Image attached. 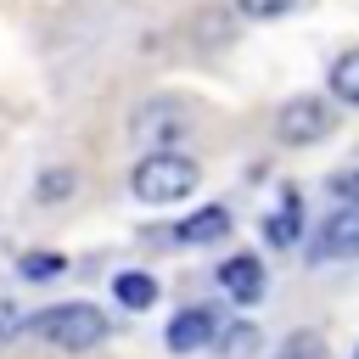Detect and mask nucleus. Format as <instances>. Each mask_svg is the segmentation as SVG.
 Instances as JSON below:
<instances>
[{
  "instance_id": "nucleus-1",
  "label": "nucleus",
  "mask_w": 359,
  "mask_h": 359,
  "mask_svg": "<svg viewBox=\"0 0 359 359\" xmlns=\"http://www.w3.org/2000/svg\"><path fill=\"white\" fill-rule=\"evenodd\" d=\"M34 337H45L50 348H67V353H90L107 342V314L95 303H56V309H39L28 320Z\"/></svg>"
},
{
  "instance_id": "nucleus-2",
  "label": "nucleus",
  "mask_w": 359,
  "mask_h": 359,
  "mask_svg": "<svg viewBox=\"0 0 359 359\" xmlns=\"http://www.w3.org/2000/svg\"><path fill=\"white\" fill-rule=\"evenodd\" d=\"M196 180H202V168L191 163V157H180V151H151V157H140L135 163V196L140 202H180V196H191L196 191Z\"/></svg>"
},
{
  "instance_id": "nucleus-3",
  "label": "nucleus",
  "mask_w": 359,
  "mask_h": 359,
  "mask_svg": "<svg viewBox=\"0 0 359 359\" xmlns=\"http://www.w3.org/2000/svg\"><path fill=\"white\" fill-rule=\"evenodd\" d=\"M275 135H280L286 146H314V140H325V135H331V107H325L320 95H297V101H286V107H280Z\"/></svg>"
},
{
  "instance_id": "nucleus-4",
  "label": "nucleus",
  "mask_w": 359,
  "mask_h": 359,
  "mask_svg": "<svg viewBox=\"0 0 359 359\" xmlns=\"http://www.w3.org/2000/svg\"><path fill=\"white\" fill-rule=\"evenodd\" d=\"M213 337H219V309H208V303L168 320V348H174V353H196V348H208Z\"/></svg>"
},
{
  "instance_id": "nucleus-5",
  "label": "nucleus",
  "mask_w": 359,
  "mask_h": 359,
  "mask_svg": "<svg viewBox=\"0 0 359 359\" xmlns=\"http://www.w3.org/2000/svg\"><path fill=\"white\" fill-rule=\"evenodd\" d=\"M314 258H359V208H337V213L320 224Z\"/></svg>"
},
{
  "instance_id": "nucleus-6",
  "label": "nucleus",
  "mask_w": 359,
  "mask_h": 359,
  "mask_svg": "<svg viewBox=\"0 0 359 359\" xmlns=\"http://www.w3.org/2000/svg\"><path fill=\"white\" fill-rule=\"evenodd\" d=\"M168 236H174L180 247H213V241H224V236H230V213H224L219 202H208V208H196L191 219H180Z\"/></svg>"
},
{
  "instance_id": "nucleus-7",
  "label": "nucleus",
  "mask_w": 359,
  "mask_h": 359,
  "mask_svg": "<svg viewBox=\"0 0 359 359\" xmlns=\"http://www.w3.org/2000/svg\"><path fill=\"white\" fill-rule=\"evenodd\" d=\"M219 286H224L236 303H258V297H264V264H258L252 252H236V258L219 264Z\"/></svg>"
},
{
  "instance_id": "nucleus-8",
  "label": "nucleus",
  "mask_w": 359,
  "mask_h": 359,
  "mask_svg": "<svg viewBox=\"0 0 359 359\" xmlns=\"http://www.w3.org/2000/svg\"><path fill=\"white\" fill-rule=\"evenodd\" d=\"M174 129H180V107H174V101H146V107L129 118V135H135V140H157V146H163V140H174Z\"/></svg>"
},
{
  "instance_id": "nucleus-9",
  "label": "nucleus",
  "mask_w": 359,
  "mask_h": 359,
  "mask_svg": "<svg viewBox=\"0 0 359 359\" xmlns=\"http://www.w3.org/2000/svg\"><path fill=\"white\" fill-rule=\"evenodd\" d=\"M264 236H269L275 247H292V241L303 236V202H297V191H286V196H280V208L264 219Z\"/></svg>"
},
{
  "instance_id": "nucleus-10",
  "label": "nucleus",
  "mask_w": 359,
  "mask_h": 359,
  "mask_svg": "<svg viewBox=\"0 0 359 359\" xmlns=\"http://www.w3.org/2000/svg\"><path fill=\"white\" fill-rule=\"evenodd\" d=\"M112 297H118L123 309H151V303H157V280L140 275V269H129V275L112 280Z\"/></svg>"
},
{
  "instance_id": "nucleus-11",
  "label": "nucleus",
  "mask_w": 359,
  "mask_h": 359,
  "mask_svg": "<svg viewBox=\"0 0 359 359\" xmlns=\"http://www.w3.org/2000/svg\"><path fill=\"white\" fill-rule=\"evenodd\" d=\"M331 90H337V101L359 107V45H353V50H342V56L331 62Z\"/></svg>"
},
{
  "instance_id": "nucleus-12",
  "label": "nucleus",
  "mask_w": 359,
  "mask_h": 359,
  "mask_svg": "<svg viewBox=\"0 0 359 359\" xmlns=\"http://www.w3.org/2000/svg\"><path fill=\"white\" fill-rule=\"evenodd\" d=\"M73 185H79L73 168H45L39 185H34V196H39V202H62V196H73Z\"/></svg>"
},
{
  "instance_id": "nucleus-13",
  "label": "nucleus",
  "mask_w": 359,
  "mask_h": 359,
  "mask_svg": "<svg viewBox=\"0 0 359 359\" xmlns=\"http://www.w3.org/2000/svg\"><path fill=\"white\" fill-rule=\"evenodd\" d=\"M17 269H22V280H56V275L67 269V258H62V252H22Z\"/></svg>"
},
{
  "instance_id": "nucleus-14",
  "label": "nucleus",
  "mask_w": 359,
  "mask_h": 359,
  "mask_svg": "<svg viewBox=\"0 0 359 359\" xmlns=\"http://www.w3.org/2000/svg\"><path fill=\"white\" fill-rule=\"evenodd\" d=\"M275 359H325V337L320 331H292Z\"/></svg>"
},
{
  "instance_id": "nucleus-15",
  "label": "nucleus",
  "mask_w": 359,
  "mask_h": 359,
  "mask_svg": "<svg viewBox=\"0 0 359 359\" xmlns=\"http://www.w3.org/2000/svg\"><path fill=\"white\" fill-rule=\"evenodd\" d=\"M297 0H236V11L241 17H252V22H275V17H286Z\"/></svg>"
},
{
  "instance_id": "nucleus-16",
  "label": "nucleus",
  "mask_w": 359,
  "mask_h": 359,
  "mask_svg": "<svg viewBox=\"0 0 359 359\" xmlns=\"http://www.w3.org/2000/svg\"><path fill=\"white\" fill-rule=\"evenodd\" d=\"M331 196H337V208H359V168L331 174Z\"/></svg>"
},
{
  "instance_id": "nucleus-17",
  "label": "nucleus",
  "mask_w": 359,
  "mask_h": 359,
  "mask_svg": "<svg viewBox=\"0 0 359 359\" xmlns=\"http://www.w3.org/2000/svg\"><path fill=\"white\" fill-rule=\"evenodd\" d=\"M258 348V331L252 325H236L230 337H224V359H241V353H252Z\"/></svg>"
},
{
  "instance_id": "nucleus-18",
  "label": "nucleus",
  "mask_w": 359,
  "mask_h": 359,
  "mask_svg": "<svg viewBox=\"0 0 359 359\" xmlns=\"http://www.w3.org/2000/svg\"><path fill=\"white\" fill-rule=\"evenodd\" d=\"M0 314H11V309H6V303H0Z\"/></svg>"
},
{
  "instance_id": "nucleus-19",
  "label": "nucleus",
  "mask_w": 359,
  "mask_h": 359,
  "mask_svg": "<svg viewBox=\"0 0 359 359\" xmlns=\"http://www.w3.org/2000/svg\"><path fill=\"white\" fill-rule=\"evenodd\" d=\"M353 359H359V348H353Z\"/></svg>"
}]
</instances>
